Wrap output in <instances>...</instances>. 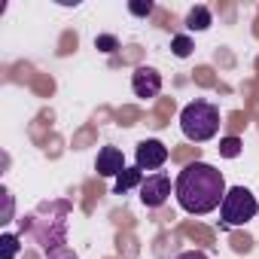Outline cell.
I'll list each match as a JSON object with an SVG mask.
<instances>
[{"label":"cell","instance_id":"cell-1","mask_svg":"<svg viewBox=\"0 0 259 259\" xmlns=\"http://www.w3.org/2000/svg\"><path fill=\"white\" fill-rule=\"evenodd\" d=\"M226 192L229 189H226L223 171H217L207 162H189L174 180V198L192 217H204V213L217 210L223 204Z\"/></svg>","mask_w":259,"mask_h":259},{"label":"cell","instance_id":"cell-2","mask_svg":"<svg viewBox=\"0 0 259 259\" xmlns=\"http://www.w3.org/2000/svg\"><path fill=\"white\" fill-rule=\"evenodd\" d=\"M180 132L192 144H204L220 132V107L210 101H192L180 110Z\"/></svg>","mask_w":259,"mask_h":259},{"label":"cell","instance_id":"cell-3","mask_svg":"<svg viewBox=\"0 0 259 259\" xmlns=\"http://www.w3.org/2000/svg\"><path fill=\"white\" fill-rule=\"evenodd\" d=\"M253 217H259V201L247 186H232L220 204V223L223 226H247Z\"/></svg>","mask_w":259,"mask_h":259},{"label":"cell","instance_id":"cell-4","mask_svg":"<svg viewBox=\"0 0 259 259\" xmlns=\"http://www.w3.org/2000/svg\"><path fill=\"white\" fill-rule=\"evenodd\" d=\"M165 162H168V147L162 141L147 138V141L138 144V150H135V168H141L147 174V171H159Z\"/></svg>","mask_w":259,"mask_h":259},{"label":"cell","instance_id":"cell-5","mask_svg":"<svg viewBox=\"0 0 259 259\" xmlns=\"http://www.w3.org/2000/svg\"><path fill=\"white\" fill-rule=\"evenodd\" d=\"M168 198H171V177L162 171L147 174V180L141 183V204L144 207H162Z\"/></svg>","mask_w":259,"mask_h":259},{"label":"cell","instance_id":"cell-6","mask_svg":"<svg viewBox=\"0 0 259 259\" xmlns=\"http://www.w3.org/2000/svg\"><path fill=\"white\" fill-rule=\"evenodd\" d=\"M132 89H135L138 98H156L162 92V73L156 67H147L144 64V67H138L132 73Z\"/></svg>","mask_w":259,"mask_h":259},{"label":"cell","instance_id":"cell-7","mask_svg":"<svg viewBox=\"0 0 259 259\" xmlns=\"http://www.w3.org/2000/svg\"><path fill=\"white\" fill-rule=\"evenodd\" d=\"M95 171H98L101 177H119V174L125 171V156H122V150H116V147H101L98 162H95Z\"/></svg>","mask_w":259,"mask_h":259},{"label":"cell","instance_id":"cell-8","mask_svg":"<svg viewBox=\"0 0 259 259\" xmlns=\"http://www.w3.org/2000/svg\"><path fill=\"white\" fill-rule=\"evenodd\" d=\"M144 180H147V177H144V171H141V168H125V171L116 177L113 192H116V195H125L128 189H135V186L141 189V183H144Z\"/></svg>","mask_w":259,"mask_h":259},{"label":"cell","instance_id":"cell-9","mask_svg":"<svg viewBox=\"0 0 259 259\" xmlns=\"http://www.w3.org/2000/svg\"><path fill=\"white\" fill-rule=\"evenodd\" d=\"M210 25H213V16H210L207 7H192V10H189V16H186V28H189V31L201 34V31H207Z\"/></svg>","mask_w":259,"mask_h":259},{"label":"cell","instance_id":"cell-10","mask_svg":"<svg viewBox=\"0 0 259 259\" xmlns=\"http://www.w3.org/2000/svg\"><path fill=\"white\" fill-rule=\"evenodd\" d=\"M19 235H13V232H7V235H0V259H16V253H19Z\"/></svg>","mask_w":259,"mask_h":259},{"label":"cell","instance_id":"cell-11","mask_svg":"<svg viewBox=\"0 0 259 259\" xmlns=\"http://www.w3.org/2000/svg\"><path fill=\"white\" fill-rule=\"evenodd\" d=\"M192 40L186 37V34H177V37H171V52L177 55V58H189L192 55Z\"/></svg>","mask_w":259,"mask_h":259},{"label":"cell","instance_id":"cell-12","mask_svg":"<svg viewBox=\"0 0 259 259\" xmlns=\"http://www.w3.org/2000/svg\"><path fill=\"white\" fill-rule=\"evenodd\" d=\"M238 153H241V138H223V141H220V156L238 159Z\"/></svg>","mask_w":259,"mask_h":259},{"label":"cell","instance_id":"cell-13","mask_svg":"<svg viewBox=\"0 0 259 259\" xmlns=\"http://www.w3.org/2000/svg\"><path fill=\"white\" fill-rule=\"evenodd\" d=\"M153 10H156L153 0H132V4H128V13H132V16H141V19H147Z\"/></svg>","mask_w":259,"mask_h":259},{"label":"cell","instance_id":"cell-14","mask_svg":"<svg viewBox=\"0 0 259 259\" xmlns=\"http://www.w3.org/2000/svg\"><path fill=\"white\" fill-rule=\"evenodd\" d=\"M95 46H98L101 52H116V49H119V40L110 37V34H101V37H95Z\"/></svg>","mask_w":259,"mask_h":259},{"label":"cell","instance_id":"cell-15","mask_svg":"<svg viewBox=\"0 0 259 259\" xmlns=\"http://www.w3.org/2000/svg\"><path fill=\"white\" fill-rule=\"evenodd\" d=\"M46 259H79L67 244H61V247H52V250H46Z\"/></svg>","mask_w":259,"mask_h":259},{"label":"cell","instance_id":"cell-16","mask_svg":"<svg viewBox=\"0 0 259 259\" xmlns=\"http://www.w3.org/2000/svg\"><path fill=\"white\" fill-rule=\"evenodd\" d=\"M0 195H4V220H0V223H10L13 220V195H10V189H4V192H0Z\"/></svg>","mask_w":259,"mask_h":259},{"label":"cell","instance_id":"cell-17","mask_svg":"<svg viewBox=\"0 0 259 259\" xmlns=\"http://www.w3.org/2000/svg\"><path fill=\"white\" fill-rule=\"evenodd\" d=\"M177 259H210V256H207L204 250H183Z\"/></svg>","mask_w":259,"mask_h":259}]
</instances>
